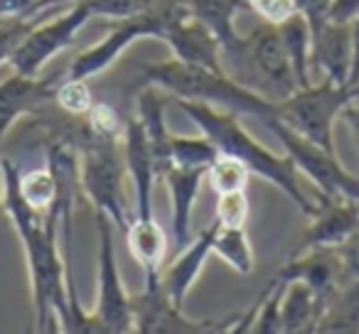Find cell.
Here are the masks:
<instances>
[{
	"label": "cell",
	"instance_id": "1",
	"mask_svg": "<svg viewBox=\"0 0 359 334\" xmlns=\"http://www.w3.org/2000/svg\"><path fill=\"white\" fill-rule=\"evenodd\" d=\"M177 106L180 111H185L190 116L192 123L202 130V135L217 148V153L231 155V158L241 160L254 175L264 177L266 182L283 190L298 204V209L308 219H313L315 211H318V204H313L303 195V190L298 185V167H295L288 155L283 158V155L271 153L259 140L251 138L244 125L239 123V116L236 113H229L224 109H215V106L202 104V101L180 99Z\"/></svg>",
	"mask_w": 359,
	"mask_h": 334
},
{
	"label": "cell",
	"instance_id": "2",
	"mask_svg": "<svg viewBox=\"0 0 359 334\" xmlns=\"http://www.w3.org/2000/svg\"><path fill=\"white\" fill-rule=\"evenodd\" d=\"M140 74L155 89H165L185 101H202L215 109H224L236 116H251V118L266 123L273 118L278 104L266 96L256 94L254 89L239 84L236 79L226 76V71L207 69V67L187 64L180 60L155 62V64H143Z\"/></svg>",
	"mask_w": 359,
	"mask_h": 334
},
{
	"label": "cell",
	"instance_id": "3",
	"mask_svg": "<svg viewBox=\"0 0 359 334\" xmlns=\"http://www.w3.org/2000/svg\"><path fill=\"white\" fill-rule=\"evenodd\" d=\"M359 94V86L334 84L325 79L323 84H310L305 89H295L288 99L278 101L276 118L305 140L334 153L332 125L342 109Z\"/></svg>",
	"mask_w": 359,
	"mask_h": 334
},
{
	"label": "cell",
	"instance_id": "4",
	"mask_svg": "<svg viewBox=\"0 0 359 334\" xmlns=\"http://www.w3.org/2000/svg\"><path fill=\"white\" fill-rule=\"evenodd\" d=\"M79 150V190H84L96 211L109 216L111 224L126 234L130 219L123 202V165L118 140H101L86 133Z\"/></svg>",
	"mask_w": 359,
	"mask_h": 334
},
{
	"label": "cell",
	"instance_id": "5",
	"mask_svg": "<svg viewBox=\"0 0 359 334\" xmlns=\"http://www.w3.org/2000/svg\"><path fill=\"white\" fill-rule=\"evenodd\" d=\"M224 55L234 62L236 69H244V76L251 79L249 89H254L256 94L259 89H264L278 96V101H283L298 89L278 25L266 22L256 27L249 37H241L239 45L226 50Z\"/></svg>",
	"mask_w": 359,
	"mask_h": 334
},
{
	"label": "cell",
	"instance_id": "6",
	"mask_svg": "<svg viewBox=\"0 0 359 334\" xmlns=\"http://www.w3.org/2000/svg\"><path fill=\"white\" fill-rule=\"evenodd\" d=\"M264 125L269 130H273L295 167L303 170L320 187V195L359 200V177L344 170L342 162H337V158H334V153L305 140L303 135H298L288 125L280 123L276 116L266 120Z\"/></svg>",
	"mask_w": 359,
	"mask_h": 334
},
{
	"label": "cell",
	"instance_id": "7",
	"mask_svg": "<svg viewBox=\"0 0 359 334\" xmlns=\"http://www.w3.org/2000/svg\"><path fill=\"white\" fill-rule=\"evenodd\" d=\"M94 18L89 0H76L74 6L65 15L55 18L50 22H35L30 32L22 37V42L15 47L8 64L15 69V74L22 76H40L42 67L57 55L67 50L74 42L76 32Z\"/></svg>",
	"mask_w": 359,
	"mask_h": 334
},
{
	"label": "cell",
	"instance_id": "8",
	"mask_svg": "<svg viewBox=\"0 0 359 334\" xmlns=\"http://www.w3.org/2000/svg\"><path fill=\"white\" fill-rule=\"evenodd\" d=\"M130 312H133L135 332L143 334H200L215 332L217 327L229 329L236 324V319H224V322H210V319H190L182 314V309L175 307L172 300L168 298L163 283L158 278H145V288L140 295H130Z\"/></svg>",
	"mask_w": 359,
	"mask_h": 334
},
{
	"label": "cell",
	"instance_id": "9",
	"mask_svg": "<svg viewBox=\"0 0 359 334\" xmlns=\"http://www.w3.org/2000/svg\"><path fill=\"white\" fill-rule=\"evenodd\" d=\"M114 226L109 216H99V300H96L94 317L104 324V332L126 334L135 332L133 312H130V295L123 290L116 265Z\"/></svg>",
	"mask_w": 359,
	"mask_h": 334
},
{
	"label": "cell",
	"instance_id": "10",
	"mask_svg": "<svg viewBox=\"0 0 359 334\" xmlns=\"http://www.w3.org/2000/svg\"><path fill=\"white\" fill-rule=\"evenodd\" d=\"M349 278L347 268H344L342 258H339L337 249H310L305 256L290 260L285 268L278 270L276 280L280 285L290 283V280H300L315 293V305H318V317L323 309L325 300ZM318 322V319H315ZM315 329V327H313Z\"/></svg>",
	"mask_w": 359,
	"mask_h": 334
},
{
	"label": "cell",
	"instance_id": "11",
	"mask_svg": "<svg viewBox=\"0 0 359 334\" xmlns=\"http://www.w3.org/2000/svg\"><path fill=\"white\" fill-rule=\"evenodd\" d=\"M123 162L126 170L130 172L135 185V216L133 219L150 221L153 219V190L155 182L160 180L155 170L153 150H150L148 135H145L143 123L128 120L123 130Z\"/></svg>",
	"mask_w": 359,
	"mask_h": 334
},
{
	"label": "cell",
	"instance_id": "12",
	"mask_svg": "<svg viewBox=\"0 0 359 334\" xmlns=\"http://www.w3.org/2000/svg\"><path fill=\"white\" fill-rule=\"evenodd\" d=\"M359 229V200L320 195L313 224L305 231L300 249H337L349 234Z\"/></svg>",
	"mask_w": 359,
	"mask_h": 334
},
{
	"label": "cell",
	"instance_id": "13",
	"mask_svg": "<svg viewBox=\"0 0 359 334\" xmlns=\"http://www.w3.org/2000/svg\"><path fill=\"white\" fill-rule=\"evenodd\" d=\"M55 79L13 74L0 84V140L20 116L35 113L55 101Z\"/></svg>",
	"mask_w": 359,
	"mask_h": 334
},
{
	"label": "cell",
	"instance_id": "14",
	"mask_svg": "<svg viewBox=\"0 0 359 334\" xmlns=\"http://www.w3.org/2000/svg\"><path fill=\"white\" fill-rule=\"evenodd\" d=\"M163 40L168 42V47L175 52V60L222 71L219 40H217V35L210 27L202 25V22L195 20L192 15L172 22V25L165 30Z\"/></svg>",
	"mask_w": 359,
	"mask_h": 334
},
{
	"label": "cell",
	"instance_id": "15",
	"mask_svg": "<svg viewBox=\"0 0 359 334\" xmlns=\"http://www.w3.org/2000/svg\"><path fill=\"white\" fill-rule=\"evenodd\" d=\"M202 177H207L205 167H185V165H170L160 180L168 185L170 202H172V234L175 246L182 251L192 241L190 221H192V204L200 195Z\"/></svg>",
	"mask_w": 359,
	"mask_h": 334
},
{
	"label": "cell",
	"instance_id": "16",
	"mask_svg": "<svg viewBox=\"0 0 359 334\" xmlns=\"http://www.w3.org/2000/svg\"><path fill=\"white\" fill-rule=\"evenodd\" d=\"M310 60L325 71V79L334 84H349V69H352V27L325 22L315 32Z\"/></svg>",
	"mask_w": 359,
	"mask_h": 334
},
{
	"label": "cell",
	"instance_id": "17",
	"mask_svg": "<svg viewBox=\"0 0 359 334\" xmlns=\"http://www.w3.org/2000/svg\"><path fill=\"white\" fill-rule=\"evenodd\" d=\"M215 229L217 224H212L210 229H205L195 241L185 246L180 251V256L168 265L163 275H160V283H163L168 298L172 300L175 307L182 309L187 295H190V288L195 285L197 275H200L202 265H205L207 256L212 253V239H215Z\"/></svg>",
	"mask_w": 359,
	"mask_h": 334
},
{
	"label": "cell",
	"instance_id": "18",
	"mask_svg": "<svg viewBox=\"0 0 359 334\" xmlns=\"http://www.w3.org/2000/svg\"><path fill=\"white\" fill-rule=\"evenodd\" d=\"M195 20L207 25L217 35L222 52L239 45V32L234 27V18L239 13L251 11L249 0H182Z\"/></svg>",
	"mask_w": 359,
	"mask_h": 334
},
{
	"label": "cell",
	"instance_id": "19",
	"mask_svg": "<svg viewBox=\"0 0 359 334\" xmlns=\"http://www.w3.org/2000/svg\"><path fill=\"white\" fill-rule=\"evenodd\" d=\"M313 332H359V278L349 275L325 300Z\"/></svg>",
	"mask_w": 359,
	"mask_h": 334
},
{
	"label": "cell",
	"instance_id": "20",
	"mask_svg": "<svg viewBox=\"0 0 359 334\" xmlns=\"http://www.w3.org/2000/svg\"><path fill=\"white\" fill-rule=\"evenodd\" d=\"M126 241H128V249L133 253V258L140 263L145 278H158L160 275V263H163L165 256V231L158 226V221H140L130 219L128 231H126Z\"/></svg>",
	"mask_w": 359,
	"mask_h": 334
},
{
	"label": "cell",
	"instance_id": "21",
	"mask_svg": "<svg viewBox=\"0 0 359 334\" xmlns=\"http://www.w3.org/2000/svg\"><path fill=\"white\" fill-rule=\"evenodd\" d=\"M280 327L283 332H313L318 319L315 293L300 280H290L280 293Z\"/></svg>",
	"mask_w": 359,
	"mask_h": 334
},
{
	"label": "cell",
	"instance_id": "22",
	"mask_svg": "<svg viewBox=\"0 0 359 334\" xmlns=\"http://www.w3.org/2000/svg\"><path fill=\"white\" fill-rule=\"evenodd\" d=\"M278 30L285 42V50H288L295 84H298V89H305V86H310V47H313L308 20H305V15L298 11L293 18L280 22Z\"/></svg>",
	"mask_w": 359,
	"mask_h": 334
},
{
	"label": "cell",
	"instance_id": "23",
	"mask_svg": "<svg viewBox=\"0 0 359 334\" xmlns=\"http://www.w3.org/2000/svg\"><path fill=\"white\" fill-rule=\"evenodd\" d=\"M212 253H217L222 260H226L241 275H249L254 270V251H251L244 226L217 224L215 239H212Z\"/></svg>",
	"mask_w": 359,
	"mask_h": 334
},
{
	"label": "cell",
	"instance_id": "24",
	"mask_svg": "<svg viewBox=\"0 0 359 334\" xmlns=\"http://www.w3.org/2000/svg\"><path fill=\"white\" fill-rule=\"evenodd\" d=\"M57 177L52 167H35L20 172V195L35 211H47L57 200Z\"/></svg>",
	"mask_w": 359,
	"mask_h": 334
},
{
	"label": "cell",
	"instance_id": "25",
	"mask_svg": "<svg viewBox=\"0 0 359 334\" xmlns=\"http://www.w3.org/2000/svg\"><path fill=\"white\" fill-rule=\"evenodd\" d=\"M207 177L212 182V190L219 195H229V192L246 190V182L251 177V170L241 160L231 158V155H217V160L210 165Z\"/></svg>",
	"mask_w": 359,
	"mask_h": 334
},
{
	"label": "cell",
	"instance_id": "26",
	"mask_svg": "<svg viewBox=\"0 0 359 334\" xmlns=\"http://www.w3.org/2000/svg\"><path fill=\"white\" fill-rule=\"evenodd\" d=\"M217 148L210 140L202 138H180L172 135L170 138V165H185V167H205L210 170V165L217 160Z\"/></svg>",
	"mask_w": 359,
	"mask_h": 334
},
{
	"label": "cell",
	"instance_id": "27",
	"mask_svg": "<svg viewBox=\"0 0 359 334\" xmlns=\"http://www.w3.org/2000/svg\"><path fill=\"white\" fill-rule=\"evenodd\" d=\"M55 101L72 118H84L91 106H94V96H91L89 81L86 79H65L57 86Z\"/></svg>",
	"mask_w": 359,
	"mask_h": 334
},
{
	"label": "cell",
	"instance_id": "28",
	"mask_svg": "<svg viewBox=\"0 0 359 334\" xmlns=\"http://www.w3.org/2000/svg\"><path fill=\"white\" fill-rule=\"evenodd\" d=\"M84 120L89 133L101 140H121V135L126 130V125H121L118 113L109 104H101V101H94V106L84 116Z\"/></svg>",
	"mask_w": 359,
	"mask_h": 334
},
{
	"label": "cell",
	"instance_id": "29",
	"mask_svg": "<svg viewBox=\"0 0 359 334\" xmlns=\"http://www.w3.org/2000/svg\"><path fill=\"white\" fill-rule=\"evenodd\" d=\"M94 15L114 18V20H126V18L143 15L153 11L160 0H89Z\"/></svg>",
	"mask_w": 359,
	"mask_h": 334
},
{
	"label": "cell",
	"instance_id": "30",
	"mask_svg": "<svg viewBox=\"0 0 359 334\" xmlns=\"http://www.w3.org/2000/svg\"><path fill=\"white\" fill-rule=\"evenodd\" d=\"M249 219V200L246 192H229L219 195L217 202V224L219 226H244Z\"/></svg>",
	"mask_w": 359,
	"mask_h": 334
},
{
	"label": "cell",
	"instance_id": "31",
	"mask_svg": "<svg viewBox=\"0 0 359 334\" xmlns=\"http://www.w3.org/2000/svg\"><path fill=\"white\" fill-rule=\"evenodd\" d=\"M35 22L37 20H30V18H3L0 20V64L11 60L15 47L35 27Z\"/></svg>",
	"mask_w": 359,
	"mask_h": 334
},
{
	"label": "cell",
	"instance_id": "32",
	"mask_svg": "<svg viewBox=\"0 0 359 334\" xmlns=\"http://www.w3.org/2000/svg\"><path fill=\"white\" fill-rule=\"evenodd\" d=\"M249 8L269 25H280L298 13V0H249Z\"/></svg>",
	"mask_w": 359,
	"mask_h": 334
},
{
	"label": "cell",
	"instance_id": "33",
	"mask_svg": "<svg viewBox=\"0 0 359 334\" xmlns=\"http://www.w3.org/2000/svg\"><path fill=\"white\" fill-rule=\"evenodd\" d=\"M337 253L342 258L344 268L352 278H359V229L354 234H349L342 244L337 246Z\"/></svg>",
	"mask_w": 359,
	"mask_h": 334
},
{
	"label": "cell",
	"instance_id": "34",
	"mask_svg": "<svg viewBox=\"0 0 359 334\" xmlns=\"http://www.w3.org/2000/svg\"><path fill=\"white\" fill-rule=\"evenodd\" d=\"M359 15V0H330L327 20L334 25H352V20Z\"/></svg>",
	"mask_w": 359,
	"mask_h": 334
},
{
	"label": "cell",
	"instance_id": "35",
	"mask_svg": "<svg viewBox=\"0 0 359 334\" xmlns=\"http://www.w3.org/2000/svg\"><path fill=\"white\" fill-rule=\"evenodd\" d=\"M37 0H0V20L3 18H30Z\"/></svg>",
	"mask_w": 359,
	"mask_h": 334
},
{
	"label": "cell",
	"instance_id": "36",
	"mask_svg": "<svg viewBox=\"0 0 359 334\" xmlns=\"http://www.w3.org/2000/svg\"><path fill=\"white\" fill-rule=\"evenodd\" d=\"M339 116H342L344 123L349 125V130H352V138H354V145H357V150H359V94L354 96L347 106H344Z\"/></svg>",
	"mask_w": 359,
	"mask_h": 334
},
{
	"label": "cell",
	"instance_id": "37",
	"mask_svg": "<svg viewBox=\"0 0 359 334\" xmlns=\"http://www.w3.org/2000/svg\"><path fill=\"white\" fill-rule=\"evenodd\" d=\"M352 69H349V86H359V15L352 20Z\"/></svg>",
	"mask_w": 359,
	"mask_h": 334
},
{
	"label": "cell",
	"instance_id": "38",
	"mask_svg": "<svg viewBox=\"0 0 359 334\" xmlns=\"http://www.w3.org/2000/svg\"><path fill=\"white\" fill-rule=\"evenodd\" d=\"M69 3H76V0H37L35 8H32V20L42 15V13L52 11V8H60V6H69Z\"/></svg>",
	"mask_w": 359,
	"mask_h": 334
},
{
	"label": "cell",
	"instance_id": "39",
	"mask_svg": "<svg viewBox=\"0 0 359 334\" xmlns=\"http://www.w3.org/2000/svg\"><path fill=\"white\" fill-rule=\"evenodd\" d=\"M0 143H3V140H0ZM0 211H3V202H0Z\"/></svg>",
	"mask_w": 359,
	"mask_h": 334
}]
</instances>
